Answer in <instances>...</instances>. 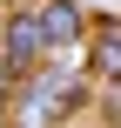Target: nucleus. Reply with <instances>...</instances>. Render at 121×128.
Wrapping results in <instances>:
<instances>
[{
  "instance_id": "f257e3e1",
  "label": "nucleus",
  "mask_w": 121,
  "mask_h": 128,
  "mask_svg": "<svg viewBox=\"0 0 121 128\" xmlns=\"http://www.w3.org/2000/svg\"><path fill=\"white\" fill-rule=\"evenodd\" d=\"M88 108V68H67V61H40L20 88H13V108L7 128H67Z\"/></svg>"
},
{
  "instance_id": "f03ea898",
  "label": "nucleus",
  "mask_w": 121,
  "mask_h": 128,
  "mask_svg": "<svg viewBox=\"0 0 121 128\" xmlns=\"http://www.w3.org/2000/svg\"><path fill=\"white\" fill-rule=\"evenodd\" d=\"M40 61H47V47H40V27H34V7H13L0 20V68L13 81H27Z\"/></svg>"
},
{
  "instance_id": "7ed1b4c3",
  "label": "nucleus",
  "mask_w": 121,
  "mask_h": 128,
  "mask_svg": "<svg viewBox=\"0 0 121 128\" xmlns=\"http://www.w3.org/2000/svg\"><path fill=\"white\" fill-rule=\"evenodd\" d=\"M34 27H40L47 61H67V54L88 40V14H81L74 0H34Z\"/></svg>"
},
{
  "instance_id": "20e7f679",
  "label": "nucleus",
  "mask_w": 121,
  "mask_h": 128,
  "mask_svg": "<svg viewBox=\"0 0 121 128\" xmlns=\"http://www.w3.org/2000/svg\"><path fill=\"white\" fill-rule=\"evenodd\" d=\"M88 81L94 88H121V20H94L88 27Z\"/></svg>"
},
{
  "instance_id": "39448f33",
  "label": "nucleus",
  "mask_w": 121,
  "mask_h": 128,
  "mask_svg": "<svg viewBox=\"0 0 121 128\" xmlns=\"http://www.w3.org/2000/svg\"><path fill=\"white\" fill-rule=\"evenodd\" d=\"M101 122L121 128V88H101Z\"/></svg>"
},
{
  "instance_id": "423d86ee",
  "label": "nucleus",
  "mask_w": 121,
  "mask_h": 128,
  "mask_svg": "<svg viewBox=\"0 0 121 128\" xmlns=\"http://www.w3.org/2000/svg\"><path fill=\"white\" fill-rule=\"evenodd\" d=\"M13 88H20V81H13L7 68H0V128H7V108H13Z\"/></svg>"
}]
</instances>
